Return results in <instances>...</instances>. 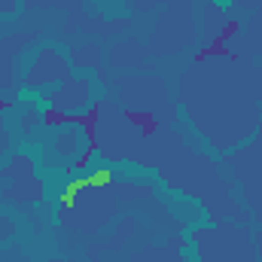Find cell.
I'll list each match as a JSON object with an SVG mask.
<instances>
[{"instance_id":"obj_1","label":"cell","mask_w":262,"mask_h":262,"mask_svg":"<svg viewBox=\"0 0 262 262\" xmlns=\"http://www.w3.org/2000/svg\"><path fill=\"white\" fill-rule=\"evenodd\" d=\"M110 180H113V174H110L107 168H101V171H95V174H89V177H82V180H73V183L64 189V195H61V204H64V207H73V198H76V192L92 189V186H107Z\"/></svg>"},{"instance_id":"obj_2","label":"cell","mask_w":262,"mask_h":262,"mask_svg":"<svg viewBox=\"0 0 262 262\" xmlns=\"http://www.w3.org/2000/svg\"><path fill=\"white\" fill-rule=\"evenodd\" d=\"M125 116H128V122L140 125V128H143V134H152V131H156V116H152V113H137V110H125Z\"/></svg>"}]
</instances>
